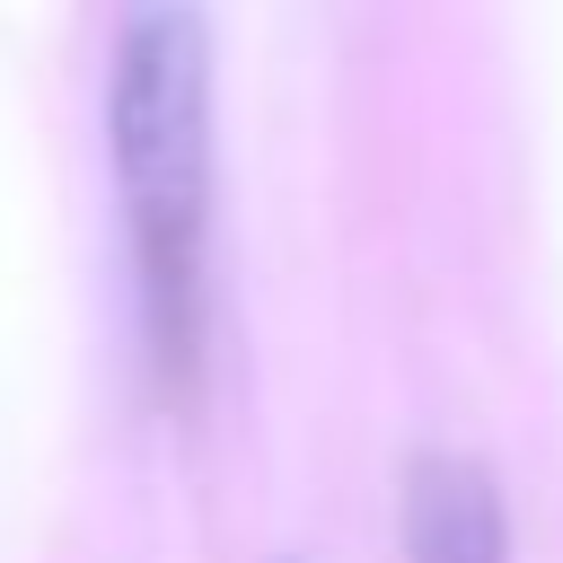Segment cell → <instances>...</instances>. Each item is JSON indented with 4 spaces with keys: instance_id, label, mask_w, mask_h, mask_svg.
Returning <instances> with one entry per match:
<instances>
[{
    "instance_id": "cell-1",
    "label": "cell",
    "mask_w": 563,
    "mask_h": 563,
    "mask_svg": "<svg viewBox=\"0 0 563 563\" xmlns=\"http://www.w3.org/2000/svg\"><path fill=\"white\" fill-rule=\"evenodd\" d=\"M106 167L132 255L141 369L158 413H194L211 378V9L123 0L106 53Z\"/></svg>"
},
{
    "instance_id": "cell-2",
    "label": "cell",
    "mask_w": 563,
    "mask_h": 563,
    "mask_svg": "<svg viewBox=\"0 0 563 563\" xmlns=\"http://www.w3.org/2000/svg\"><path fill=\"white\" fill-rule=\"evenodd\" d=\"M405 563H510V510L484 457L422 449L405 466Z\"/></svg>"
}]
</instances>
